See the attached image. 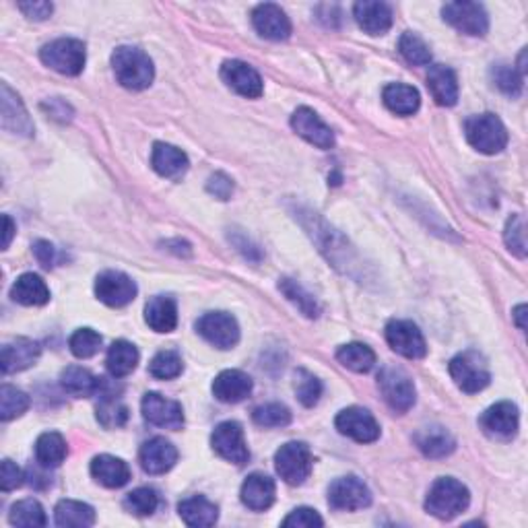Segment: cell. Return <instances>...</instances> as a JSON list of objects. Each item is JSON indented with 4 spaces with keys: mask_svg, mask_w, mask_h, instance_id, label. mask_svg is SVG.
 <instances>
[{
    "mask_svg": "<svg viewBox=\"0 0 528 528\" xmlns=\"http://www.w3.org/2000/svg\"><path fill=\"white\" fill-rule=\"evenodd\" d=\"M252 419L254 423L260 427H285L291 423V413L285 405L267 403V405L256 406L252 413Z\"/></svg>",
    "mask_w": 528,
    "mask_h": 528,
    "instance_id": "47",
    "label": "cell"
},
{
    "mask_svg": "<svg viewBox=\"0 0 528 528\" xmlns=\"http://www.w3.org/2000/svg\"><path fill=\"white\" fill-rule=\"evenodd\" d=\"M294 387L297 401L304 406H314L320 401V396H323V384H320L318 378L310 374L308 369H297Z\"/></svg>",
    "mask_w": 528,
    "mask_h": 528,
    "instance_id": "45",
    "label": "cell"
},
{
    "mask_svg": "<svg viewBox=\"0 0 528 528\" xmlns=\"http://www.w3.org/2000/svg\"><path fill=\"white\" fill-rule=\"evenodd\" d=\"M96 296L110 308H123L137 297V283L120 270H104L96 281Z\"/></svg>",
    "mask_w": 528,
    "mask_h": 528,
    "instance_id": "13",
    "label": "cell"
},
{
    "mask_svg": "<svg viewBox=\"0 0 528 528\" xmlns=\"http://www.w3.org/2000/svg\"><path fill=\"white\" fill-rule=\"evenodd\" d=\"M387 341L392 351L406 360H423L427 355L423 334L409 320H390L387 326Z\"/></svg>",
    "mask_w": 528,
    "mask_h": 528,
    "instance_id": "11",
    "label": "cell"
},
{
    "mask_svg": "<svg viewBox=\"0 0 528 528\" xmlns=\"http://www.w3.org/2000/svg\"><path fill=\"white\" fill-rule=\"evenodd\" d=\"M33 254L44 269H52L56 264V248L50 244V241H44V240L35 241Z\"/></svg>",
    "mask_w": 528,
    "mask_h": 528,
    "instance_id": "55",
    "label": "cell"
},
{
    "mask_svg": "<svg viewBox=\"0 0 528 528\" xmlns=\"http://www.w3.org/2000/svg\"><path fill=\"white\" fill-rule=\"evenodd\" d=\"M112 67L116 73L118 83L126 89L141 91L147 89L153 83V62L149 56L139 48L120 46L112 54Z\"/></svg>",
    "mask_w": 528,
    "mask_h": 528,
    "instance_id": "1",
    "label": "cell"
},
{
    "mask_svg": "<svg viewBox=\"0 0 528 528\" xmlns=\"http://www.w3.org/2000/svg\"><path fill=\"white\" fill-rule=\"evenodd\" d=\"M353 15L369 35H382L392 27V9L387 3H358L353 6Z\"/></svg>",
    "mask_w": 528,
    "mask_h": 528,
    "instance_id": "27",
    "label": "cell"
},
{
    "mask_svg": "<svg viewBox=\"0 0 528 528\" xmlns=\"http://www.w3.org/2000/svg\"><path fill=\"white\" fill-rule=\"evenodd\" d=\"M211 444L213 451H215L221 459L233 462V465H244L250 459V451L244 440V430H241V425L235 423V421L219 423L211 435Z\"/></svg>",
    "mask_w": 528,
    "mask_h": 528,
    "instance_id": "14",
    "label": "cell"
},
{
    "mask_svg": "<svg viewBox=\"0 0 528 528\" xmlns=\"http://www.w3.org/2000/svg\"><path fill=\"white\" fill-rule=\"evenodd\" d=\"M275 494H277L275 481L270 479L269 475L254 473L248 477L244 485H241L240 496H241V502H244V505H248L250 510L264 512L273 505Z\"/></svg>",
    "mask_w": 528,
    "mask_h": 528,
    "instance_id": "23",
    "label": "cell"
},
{
    "mask_svg": "<svg viewBox=\"0 0 528 528\" xmlns=\"http://www.w3.org/2000/svg\"><path fill=\"white\" fill-rule=\"evenodd\" d=\"M128 419V409L114 395H104L102 405L97 406V421L105 430L123 427Z\"/></svg>",
    "mask_w": 528,
    "mask_h": 528,
    "instance_id": "43",
    "label": "cell"
},
{
    "mask_svg": "<svg viewBox=\"0 0 528 528\" xmlns=\"http://www.w3.org/2000/svg\"><path fill=\"white\" fill-rule=\"evenodd\" d=\"M415 444L419 451L425 456H430V459H444V456L454 452L456 440L446 427L432 425L423 427V430L415 435Z\"/></svg>",
    "mask_w": 528,
    "mask_h": 528,
    "instance_id": "29",
    "label": "cell"
},
{
    "mask_svg": "<svg viewBox=\"0 0 528 528\" xmlns=\"http://www.w3.org/2000/svg\"><path fill=\"white\" fill-rule=\"evenodd\" d=\"M505 246H508L518 259H524L526 256V232H524V219L520 215H512L505 223L504 232Z\"/></svg>",
    "mask_w": 528,
    "mask_h": 528,
    "instance_id": "50",
    "label": "cell"
},
{
    "mask_svg": "<svg viewBox=\"0 0 528 528\" xmlns=\"http://www.w3.org/2000/svg\"><path fill=\"white\" fill-rule=\"evenodd\" d=\"M11 297L21 305H44L50 302V289L41 277L25 273L11 287Z\"/></svg>",
    "mask_w": 528,
    "mask_h": 528,
    "instance_id": "32",
    "label": "cell"
},
{
    "mask_svg": "<svg viewBox=\"0 0 528 528\" xmlns=\"http://www.w3.org/2000/svg\"><path fill=\"white\" fill-rule=\"evenodd\" d=\"M139 363V351L132 342L128 341H116L112 342L108 358H105V366H108V372L114 378H124L137 368Z\"/></svg>",
    "mask_w": 528,
    "mask_h": 528,
    "instance_id": "37",
    "label": "cell"
},
{
    "mask_svg": "<svg viewBox=\"0 0 528 528\" xmlns=\"http://www.w3.org/2000/svg\"><path fill=\"white\" fill-rule=\"evenodd\" d=\"M3 223H5V240H3V248L6 250L13 240V233H15V227H13V221L9 215L3 217Z\"/></svg>",
    "mask_w": 528,
    "mask_h": 528,
    "instance_id": "56",
    "label": "cell"
},
{
    "mask_svg": "<svg viewBox=\"0 0 528 528\" xmlns=\"http://www.w3.org/2000/svg\"><path fill=\"white\" fill-rule=\"evenodd\" d=\"M23 483V473L13 460H3V469H0V487L3 491H13L21 487Z\"/></svg>",
    "mask_w": 528,
    "mask_h": 528,
    "instance_id": "52",
    "label": "cell"
},
{
    "mask_svg": "<svg viewBox=\"0 0 528 528\" xmlns=\"http://www.w3.org/2000/svg\"><path fill=\"white\" fill-rule=\"evenodd\" d=\"M41 347L38 341L32 339H17L13 342H6L0 353V368L3 374H17L23 369L32 368L35 361L40 360Z\"/></svg>",
    "mask_w": 528,
    "mask_h": 528,
    "instance_id": "21",
    "label": "cell"
},
{
    "mask_svg": "<svg viewBox=\"0 0 528 528\" xmlns=\"http://www.w3.org/2000/svg\"><path fill=\"white\" fill-rule=\"evenodd\" d=\"M40 59L46 67L56 70V73L75 77L83 70L85 60H87V52H85L83 41L73 38H60L41 48Z\"/></svg>",
    "mask_w": 528,
    "mask_h": 528,
    "instance_id": "4",
    "label": "cell"
},
{
    "mask_svg": "<svg viewBox=\"0 0 528 528\" xmlns=\"http://www.w3.org/2000/svg\"><path fill=\"white\" fill-rule=\"evenodd\" d=\"M279 289L283 291L285 297H287L289 302H294L299 308V312L305 314L308 318H316L320 314L316 299H314L310 294H305L302 285H297L296 281H291V279H283L279 283Z\"/></svg>",
    "mask_w": 528,
    "mask_h": 528,
    "instance_id": "48",
    "label": "cell"
},
{
    "mask_svg": "<svg viewBox=\"0 0 528 528\" xmlns=\"http://www.w3.org/2000/svg\"><path fill=\"white\" fill-rule=\"evenodd\" d=\"M465 132L470 145L485 155H496L508 145V131L496 114H479L469 118Z\"/></svg>",
    "mask_w": 528,
    "mask_h": 528,
    "instance_id": "3",
    "label": "cell"
},
{
    "mask_svg": "<svg viewBox=\"0 0 528 528\" xmlns=\"http://www.w3.org/2000/svg\"><path fill=\"white\" fill-rule=\"evenodd\" d=\"M324 520L320 518V514L312 508H297L283 520V526H296V528H312V526H323Z\"/></svg>",
    "mask_w": 528,
    "mask_h": 528,
    "instance_id": "51",
    "label": "cell"
},
{
    "mask_svg": "<svg viewBox=\"0 0 528 528\" xmlns=\"http://www.w3.org/2000/svg\"><path fill=\"white\" fill-rule=\"evenodd\" d=\"M19 11H23L25 17H30L33 21H46L50 15H52L54 6H52V3L38 0V3H21Z\"/></svg>",
    "mask_w": 528,
    "mask_h": 528,
    "instance_id": "53",
    "label": "cell"
},
{
    "mask_svg": "<svg viewBox=\"0 0 528 528\" xmlns=\"http://www.w3.org/2000/svg\"><path fill=\"white\" fill-rule=\"evenodd\" d=\"M142 415L157 427H166V430H180L184 425V411L182 405L169 398L157 395V392H149L142 398Z\"/></svg>",
    "mask_w": 528,
    "mask_h": 528,
    "instance_id": "17",
    "label": "cell"
},
{
    "mask_svg": "<svg viewBox=\"0 0 528 528\" xmlns=\"http://www.w3.org/2000/svg\"><path fill=\"white\" fill-rule=\"evenodd\" d=\"M151 166L157 174L163 178H180L187 174L188 169V157L182 149L174 145H166V142H155L153 153H151Z\"/></svg>",
    "mask_w": 528,
    "mask_h": 528,
    "instance_id": "26",
    "label": "cell"
},
{
    "mask_svg": "<svg viewBox=\"0 0 528 528\" xmlns=\"http://www.w3.org/2000/svg\"><path fill=\"white\" fill-rule=\"evenodd\" d=\"M520 64H524V52H523V56H520ZM518 70H520V75H524V73H526V68H524V67H520Z\"/></svg>",
    "mask_w": 528,
    "mask_h": 528,
    "instance_id": "58",
    "label": "cell"
},
{
    "mask_svg": "<svg viewBox=\"0 0 528 528\" xmlns=\"http://www.w3.org/2000/svg\"><path fill=\"white\" fill-rule=\"evenodd\" d=\"M56 524L62 528H85L96 524V512L91 505L75 499H62L54 510Z\"/></svg>",
    "mask_w": 528,
    "mask_h": 528,
    "instance_id": "35",
    "label": "cell"
},
{
    "mask_svg": "<svg viewBox=\"0 0 528 528\" xmlns=\"http://www.w3.org/2000/svg\"><path fill=\"white\" fill-rule=\"evenodd\" d=\"M312 452L302 442H289L275 454V467L281 479L289 485H302L312 473Z\"/></svg>",
    "mask_w": 528,
    "mask_h": 528,
    "instance_id": "7",
    "label": "cell"
},
{
    "mask_svg": "<svg viewBox=\"0 0 528 528\" xmlns=\"http://www.w3.org/2000/svg\"><path fill=\"white\" fill-rule=\"evenodd\" d=\"M196 332L217 349H232L240 341V326L227 312H206L198 318Z\"/></svg>",
    "mask_w": 528,
    "mask_h": 528,
    "instance_id": "9",
    "label": "cell"
},
{
    "mask_svg": "<svg viewBox=\"0 0 528 528\" xmlns=\"http://www.w3.org/2000/svg\"><path fill=\"white\" fill-rule=\"evenodd\" d=\"M67 442L56 432L41 433L38 442H35V459L46 469L60 467L64 459H67Z\"/></svg>",
    "mask_w": 528,
    "mask_h": 528,
    "instance_id": "36",
    "label": "cell"
},
{
    "mask_svg": "<svg viewBox=\"0 0 528 528\" xmlns=\"http://www.w3.org/2000/svg\"><path fill=\"white\" fill-rule=\"evenodd\" d=\"M9 520L13 526H25V528H35V526H46V512L41 508L40 502L35 499H21L11 508Z\"/></svg>",
    "mask_w": 528,
    "mask_h": 528,
    "instance_id": "39",
    "label": "cell"
},
{
    "mask_svg": "<svg viewBox=\"0 0 528 528\" xmlns=\"http://www.w3.org/2000/svg\"><path fill=\"white\" fill-rule=\"evenodd\" d=\"M254 30L259 32L262 38L281 41L287 40L291 35V21L285 15V11L277 5H259L252 13Z\"/></svg>",
    "mask_w": 528,
    "mask_h": 528,
    "instance_id": "19",
    "label": "cell"
},
{
    "mask_svg": "<svg viewBox=\"0 0 528 528\" xmlns=\"http://www.w3.org/2000/svg\"><path fill=\"white\" fill-rule=\"evenodd\" d=\"M252 378L240 369H225L213 382V395L221 403H241L252 392Z\"/></svg>",
    "mask_w": 528,
    "mask_h": 528,
    "instance_id": "22",
    "label": "cell"
},
{
    "mask_svg": "<svg viewBox=\"0 0 528 528\" xmlns=\"http://www.w3.org/2000/svg\"><path fill=\"white\" fill-rule=\"evenodd\" d=\"M328 504L334 510H363L372 504V494H369L368 485L358 477H341L328 487Z\"/></svg>",
    "mask_w": 528,
    "mask_h": 528,
    "instance_id": "10",
    "label": "cell"
},
{
    "mask_svg": "<svg viewBox=\"0 0 528 528\" xmlns=\"http://www.w3.org/2000/svg\"><path fill=\"white\" fill-rule=\"evenodd\" d=\"M512 316H514V320H516V324H518L520 331H526V323H524V318H526V305L524 304L516 305V308H514V312H512Z\"/></svg>",
    "mask_w": 528,
    "mask_h": 528,
    "instance_id": "57",
    "label": "cell"
},
{
    "mask_svg": "<svg viewBox=\"0 0 528 528\" xmlns=\"http://www.w3.org/2000/svg\"><path fill=\"white\" fill-rule=\"evenodd\" d=\"M382 99L384 105H387L392 114H398V116H413V114L419 110L421 104L419 91L405 83L387 85L382 91Z\"/></svg>",
    "mask_w": 528,
    "mask_h": 528,
    "instance_id": "31",
    "label": "cell"
},
{
    "mask_svg": "<svg viewBox=\"0 0 528 528\" xmlns=\"http://www.w3.org/2000/svg\"><path fill=\"white\" fill-rule=\"evenodd\" d=\"M427 87H430L435 104L454 105L459 102V81H456V75L451 67H444V64L430 67Z\"/></svg>",
    "mask_w": 528,
    "mask_h": 528,
    "instance_id": "28",
    "label": "cell"
},
{
    "mask_svg": "<svg viewBox=\"0 0 528 528\" xmlns=\"http://www.w3.org/2000/svg\"><path fill=\"white\" fill-rule=\"evenodd\" d=\"M68 345L75 358L89 360L94 358L99 351V347H102V337H99V332H96L94 328H78L73 337H70Z\"/></svg>",
    "mask_w": 528,
    "mask_h": 528,
    "instance_id": "44",
    "label": "cell"
},
{
    "mask_svg": "<svg viewBox=\"0 0 528 528\" xmlns=\"http://www.w3.org/2000/svg\"><path fill=\"white\" fill-rule=\"evenodd\" d=\"M221 78H223L225 85L233 89L235 94L244 96L248 99H256L262 96L264 85L260 75L250 67V64L241 60H227L221 67Z\"/></svg>",
    "mask_w": 528,
    "mask_h": 528,
    "instance_id": "16",
    "label": "cell"
},
{
    "mask_svg": "<svg viewBox=\"0 0 528 528\" xmlns=\"http://www.w3.org/2000/svg\"><path fill=\"white\" fill-rule=\"evenodd\" d=\"M491 78H494L496 87L504 91L505 96L518 97L520 91H523V75L510 64H497V67L491 68Z\"/></svg>",
    "mask_w": 528,
    "mask_h": 528,
    "instance_id": "49",
    "label": "cell"
},
{
    "mask_svg": "<svg viewBox=\"0 0 528 528\" xmlns=\"http://www.w3.org/2000/svg\"><path fill=\"white\" fill-rule=\"evenodd\" d=\"M124 505L134 516H151L159 505V496L151 487H139L126 496Z\"/></svg>",
    "mask_w": 528,
    "mask_h": 528,
    "instance_id": "46",
    "label": "cell"
},
{
    "mask_svg": "<svg viewBox=\"0 0 528 528\" xmlns=\"http://www.w3.org/2000/svg\"><path fill=\"white\" fill-rule=\"evenodd\" d=\"M337 360L347 369H351V372H358V374H368L369 369L376 366V353L368 345H361V342H349V345H342L337 351Z\"/></svg>",
    "mask_w": 528,
    "mask_h": 528,
    "instance_id": "38",
    "label": "cell"
},
{
    "mask_svg": "<svg viewBox=\"0 0 528 528\" xmlns=\"http://www.w3.org/2000/svg\"><path fill=\"white\" fill-rule=\"evenodd\" d=\"M470 504L469 489L452 477H442L432 485L425 497V510L440 520H452Z\"/></svg>",
    "mask_w": 528,
    "mask_h": 528,
    "instance_id": "2",
    "label": "cell"
},
{
    "mask_svg": "<svg viewBox=\"0 0 528 528\" xmlns=\"http://www.w3.org/2000/svg\"><path fill=\"white\" fill-rule=\"evenodd\" d=\"M378 387L384 401L395 413H406L415 405V384L401 368H382L378 374Z\"/></svg>",
    "mask_w": 528,
    "mask_h": 528,
    "instance_id": "6",
    "label": "cell"
},
{
    "mask_svg": "<svg viewBox=\"0 0 528 528\" xmlns=\"http://www.w3.org/2000/svg\"><path fill=\"white\" fill-rule=\"evenodd\" d=\"M91 475H94L97 483H102L104 487L110 489L124 487L131 481V469H128L126 462L110 454L96 456L94 462H91Z\"/></svg>",
    "mask_w": 528,
    "mask_h": 528,
    "instance_id": "25",
    "label": "cell"
},
{
    "mask_svg": "<svg viewBox=\"0 0 528 528\" xmlns=\"http://www.w3.org/2000/svg\"><path fill=\"white\" fill-rule=\"evenodd\" d=\"M139 460L145 473L163 475L178 462V451L166 438H153L141 446Z\"/></svg>",
    "mask_w": 528,
    "mask_h": 528,
    "instance_id": "20",
    "label": "cell"
},
{
    "mask_svg": "<svg viewBox=\"0 0 528 528\" xmlns=\"http://www.w3.org/2000/svg\"><path fill=\"white\" fill-rule=\"evenodd\" d=\"M481 430L494 440L508 442L518 433V406L508 401L496 403L483 413L481 419Z\"/></svg>",
    "mask_w": 528,
    "mask_h": 528,
    "instance_id": "15",
    "label": "cell"
},
{
    "mask_svg": "<svg viewBox=\"0 0 528 528\" xmlns=\"http://www.w3.org/2000/svg\"><path fill=\"white\" fill-rule=\"evenodd\" d=\"M451 376L456 387L467 395H475L487 387L491 380L487 361L481 353L465 351L451 361Z\"/></svg>",
    "mask_w": 528,
    "mask_h": 528,
    "instance_id": "5",
    "label": "cell"
},
{
    "mask_svg": "<svg viewBox=\"0 0 528 528\" xmlns=\"http://www.w3.org/2000/svg\"><path fill=\"white\" fill-rule=\"evenodd\" d=\"M442 15H444L446 23H451L454 30L467 35H475V38H481L489 30V17L485 13V6L479 3H467V0L448 3L442 9Z\"/></svg>",
    "mask_w": 528,
    "mask_h": 528,
    "instance_id": "8",
    "label": "cell"
},
{
    "mask_svg": "<svg viewBox=\"0 0 528 528\" xmlns=\"http://www.w3.org/2000/svg\"><path fill=\"white\" fill-rule=\"evenodd\" d=\"M334 425H337V430L342 435L360 442V444H372V442L380 438V425H378L372 413L368 409H361V406L342 409L337 415Z\"/></svg>",
    "mask_w": 528,
    "mask_h": 528,
    "instance_id": "12",
    "label": "cell"
},
{
    "mask_svg": "<svg viewBox=\"0 0 528 528\" xmlns=\"http://www.w3.org/2000/svg\"><path fill=\"white\" fill-rule=\"evenodd\" d=\"M184 363L176 351H159L149 363V374L157 380H174L182 374Z\"/></svg>",
    "mask_w": 528,
    "mask_h": 528,
    "instance_id": "42",
    "label": "cell"
},
{
    "mask_svg": "<svg viewBox=\"0 0 528 528\" xmlns=\"http://www.w3.org/2000/svg\"><path fill=\"white\" fill-rule=\"evenodd\" d=\"M27 409H30V396L23 390L9 387V384L0 388V419L11 421L21 417Z\"/></svg>",
    "mask_w": 528,
    "mask_h": 528,
    "instance_id": "40",
    "label": "cell"
},
{
    "mask_svg": "<svg viewBox=\"0 0 528 528\" xmlns=\"http://www.w3.org/2000/svg\"><path fill=\"white\" fill-rule=\"evenodd\" d=\"M0 118H3L5 131L25 134V137H32L33 134V123L30 114H27L19 96L13 94L6 83H3V116Z\"/></svg>",
    "mask_w": 528,
    "mask_h": 528,
    "instance_id": "24",
    "label": "cell"
},
{
    "mask_svg": "<svg viewBox=\"0 0 528 528\" xmlns=\"http://www.w3.org/2000/svg\"><path fill=\"white\" fill-rule=\"evenodd\" d=\"M398 50H401L403 59L406 62L415 64V67H427V64H432V50L417 33H403L401 40H398Z\"/></svg>",
    "mask_w": 528,
    "mask_h": 528,
    "instance_id": "41",
    "label": "cell"
},
{
    "mask_svg": "<svg viewBox=\"0 0 528 528\" xmlns=\"http://www.w3.org/2000/svg\"><path fill=\"white\" fill-rule=\"evenodd\" d=\"M206 188H209L211 195L221 198V201H227L233 192V182L225 174H215L209 180V184H206Z\"/></svg>",
    "mask_w": 528,
    "mask_h": 528,
    "instance_id": "54",
    "label": "cell"
},
{
    "mask_svg": "<svg viewBox=\"0 0 528 528\" xmlns=\"http://www.w3.org/2000/svg\"><path fill=\"white\" fill-rule=\"evenodd\" d=\"M145 320L155 332H171L178 324L176 302L171 297H163V296L149 299L145 308Z\"/></svg>",
    "mask_w": 528,
    "mask_h": 528,
    "instance_id": "33",
    "label": "cell"
},
{
    "mask_svg": "<svg viewBox=\"0 0 528 528\" xmlns=\"http://www.w3.org/2000/svg\"><path fill=\"white\" fill-rule=\"evenodd\" d=\"M291 126L294 131L308 141L310 145L318 149H331L334 145V134L331 128H328L320 116L310 108H297L291 116Z\"/></svg>",
    "mask_w": 528,
    "mask_h": 528,
    "instance_id": "18",
    "label": "cell"
},
{
    "mask_svg": "<svg viewBox=\"0 0 528 528\" xmlns=\"http://www.w3.org/2000/svg\"><path fill=\"white\" fill-rule=\"evenodd\" d=\"M178 512L184 523L188 526H213L217 523L219 518V510L217 505L209 502V499L203 496H195L188 499H182L180 505H178Z\"/></svg>",
    "mask_w": 528,
    "mask_h": 528,
    "instance_id": "34",
    "label": "cell"
},
{
    "mask_svg": "<svg viewBox=\"0 0 528 528\" xmlns=\"http://www.w3.org/2000/svg\"><path fill=\"white\" fill-rule=\"evenodd\" d=\"M62 388L73 396H97L104 388V378H97L89 369L70 366L60 374Z\"/></svg>",
    "mask_w": 528,
    "mask_h": 528,
    "instance_id": "30",
    "label": "cell"
}]
</instances>
